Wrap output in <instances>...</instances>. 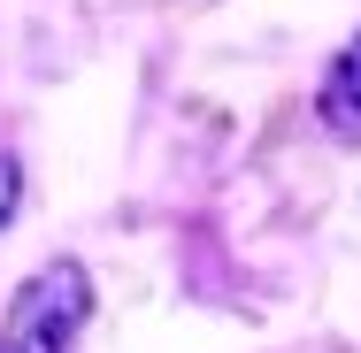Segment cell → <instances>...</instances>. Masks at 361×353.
I'll use <instances>...</instances> for the list:
<instances>
[{
  "label": "cell",
  "instance_id": "obj_3",
  "mask_svg": "<svg viewBox=\"0 0 361 353\" xmlns=\"http://www.w3.org/2000/svg\"><path fill=\"white\" fill-rule=\"evenodd\" d=\"M8 200H16V169L0 161V215H8Z\"/></svg>",
  "mask_w": 361,
  "mask_h": 353
},
{
  "label": "cell",
  "instance_id": "obj_1",
  "mask_svg": "<svg viewBox=\"0 0 361 353\" xmlns=\"http://www.w3.org/2000/svg\"><path fill=\"white\" fill-rule=\"evenodd\" d=\"M85 299H92L85 269H77V261H47L39 277L16 292L0 353H62L77 338V323H85Z\"/></svg>",
  "mask_w": 361,
  "mask_h": 353
},
{
  "label": "cell",
  "instance_id": "obj_2",
  "mask_svg": "<svg viewBox=\"0 0 361 353\" xmlns=\"http://www.w3.org/2000/svg\"><path fill=\"white\" fill-rule=\"evenodd\" d=\"M323 116H331L338 131H361V39L331 62V77H323Z\"/></svg>",
  "mask_w": 361,
  "mask_h": 353
}]
</instances>
